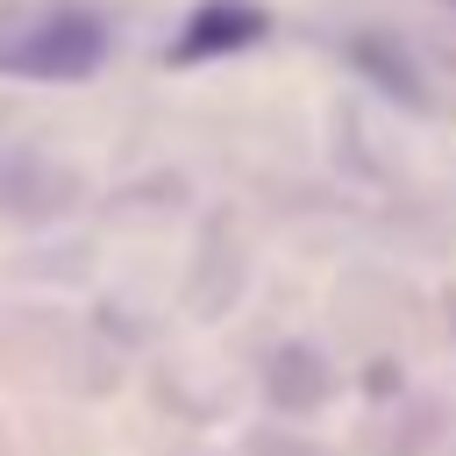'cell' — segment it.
Here are the masks:
<instances>
[{
  "mask_svg": "<svg viewBox=\"0 0 456 456\" xmlns=\"http://www.w3.org/2000/svg\"><path fill=\"white\" fill-rule=\"evenodd\" d=\"M7 71H28V78H78L100 64V21L86 14H50L43 28H28L14 50H0Z\"/></svg>",
  "mask_w": 456,
  "mask_h": 456,
  "instance_id": "6da1fadb",
  "label": "cell"
},
{
  "mask_svg": "<svg viewBox=\"0 0 456 456\" xmlns=\"http://www.w3.org/2000/svg\"><path fill=\"white\" fill-rule=\"evenodd\" d=\"M256 36H264V7H249V0H207V7L185 21V36L171 43V57H178V64H200V57L242 50V43H256Z\"/></svg>",
  "mask_w": 456,
  "mask_h": 456,
  "instance_id": "7a4b0ae2",
  "label": "cell"
}]
</instances>
